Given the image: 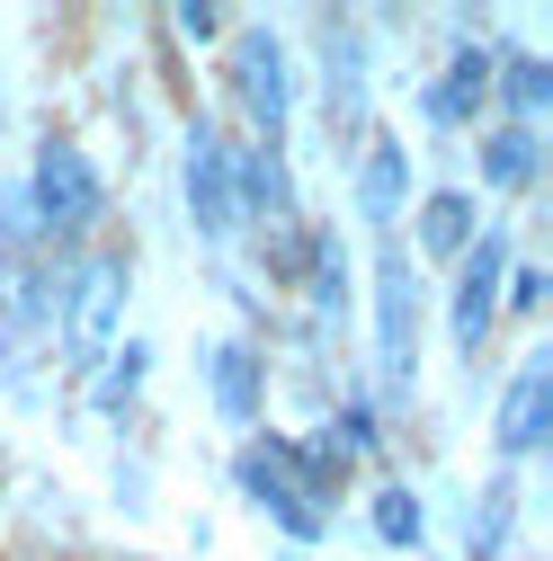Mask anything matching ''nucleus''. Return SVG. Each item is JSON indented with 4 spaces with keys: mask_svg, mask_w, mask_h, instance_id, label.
<instances>
[{
    "mask_svg": "<svg viewBox=\"0 0 553 561\" xmlns=\"http://www.w3.org/2000/svg\"><path fill=\"white\" fill-rule=\"evenodd\" d=\"M27 205H36V224H45V250L54 259H81L99 232H108V179L99 161L81 152V134L72 125H36V144H27Z\"/></svg>",
    "mask_w": 553,
    "mask_h": 561,
    "instance_id": "1",
    "label": "nucleus"
},
{
    "mask_svg": "<svg viewBox=\"0 0 553 561\" xmlns=\"http://www.w3.org/2000/svg\"><path fill=\"white\" fill-rule=\"evenodd\" d=\"M125 312H134V259L116 241H90L72 267H63V321H54V357H63L72 383L125 339Z\"/></svg>",
    "mask_w": 553,
    "mask_h": 561,
    "instance_id": "2",
    "label": "nucleus"
},
{
    "mask_svg": "<svg viewBox=\"0 0 553 561\" xmlns=\"http://www.w3.org/2000/svg\"><path fill=\"white\" fill-rule=\"evenodd\" d=\"M224 90H233V116H241V144L286 152V134H295V72H286L276 27H233V45H224Z\"/></svg>",
    "mask_w": 553,
    "mask_h": 561,
    "instance_id": "3",
    "label": "nucleus"
},
{
    "mask_svg": "<svg viewBox=\"0 0 553 561\" xmlns=\"http://www.w3.org/2000/svg\"><path fill=\"white\" fill-rule=\"evenodd\" d=\"M509 259H518V241H509V224H482V241L447 267L455 286H447V347L464 366H482V347L500 339V286H509Z\"/></svg>",
    "mask_w": 553,
    "mask_h": 561,
    "instance_id": "4",
    "label": "nucleus"
},
{
    "mask_svg": "<svg viewBox=\"0 0 553 561\" xmlns=\"http://www.w3.org/2000/svg\"><path fill=\"white\" fill-rule=\"evenodd\" d=\"M233 490H241V500H250L276 535H286L295 552H313V543L330 535V517H321L304 490H295V463H286V437H276V428L241 437V455H233Z\"/></svg>",
    "mask_w": 553,
    "mask_h": 561,
    "instance_id": "5",
    "label": "nucleus"
},
{
    "mask_svg": "<svg viewBox=\"0 0 553 561\" xmlns=\"http://www.w3.org/2000/svg\"><path fill=\"white\" fill-rule=\"evenodd\" d=\"M544 446H553V347H527L492 401V455H500V472H518Z\"/></svg>",
    "mask_w": 553,
    "mask_h": 561,
    "instance_id": "6",
    "label": "nucleus"
},
{
    "mask_svg": "<svg viewBox=\"0 0 553 561\" xmlns=\"http://www.w3.org/2000/svg\"><path fill=\"white\" fill-rule=\"evenodd\" d=\"M179 196H188V224L205 250H233L241 215H233V179H224V125L215 116H188V161H179Z\"/></svg>",
    "mask_w": 553,
    "mask_h": 561,
    "instance_id": "7",
    "label": "nucleus"
},
{
    "mask_svg": "<svg viewBox=\"0 0 553 561\" xmlns=\"http://www.w3.org/2000/svg\"><path fill=\"white\" fill-rule=\"evenodd\" d=\"M321 90H330V144L358 152L366 107H375V45L358 19H321Z\"/></svg>",
    "mask_w": 553,
    "mask_h": 561,
    "instance_id": "8",
    "label": "nucleus"
},
{
    "mask_svg": "<svg viewBox=\"0 0 553 561\" xmlns=\"http://www.w3.org/2000/svg\"><path fill=\"white\" fill-rule=\"evenodd\" d=\"M349 187H358V224H366L375 241H393L402 215H410V152H402V134H384V125L358 134V152H349Z\"/></svg>",
    "mask_w": 553,
    "mask_h": 561,
    "instance_id": "9",
    "label": "nucleus"
},
{
    "mask_svg": "<svg viewBox=\"0 0 553 561\" xmlns=\"http://www.w3.org/2000/svg\"><path fill=\"white\" fill-rule=\"evenodd\" d=\"M205 401H215V419L233 437H259V419H268V357H259V339L224 330L215 347H205Z\"/></svg>",
    "mask_w": 553,
    "mask_h": 561,
    "instance_id": "10",
    "label": "nucleus"
},
{
    "mask_svg": "<svg viewBox=\"0 0 553 561\" xmlns=\"http://www.w3.org/2000/svg\"><path fill=\"white\" fill-rule=\"evenodd\" d=\"M224 179H233V215H241V232H259V224H295L304 205H295V170H286V152H268V144H241V134H224Z\"/></svg>",
    "mask_w": 553,
    "mask_h": 561,
    "instance_id": "11",
    "label": "nucleus"
},
{
    "mask_svg": "<svg viewBox=\"0 0 553 561\" xmlns=\"http://www.w3.org/2000/svg\"><path fill=\"white\" fill-rule=\"evenodd\" d=\"M482 241V196L473 187H410V267H455L464 250Z\"/></svg>",
    "mask_w": 553,
    "mask_h": 561,
    "instance_id": "12",
    "label": "nucleus"
},
{
    "mask_svg": "<svg viewBox=\"0 0 553 561\" xmlns=\"http://www.w3.org/2000/svg\"><path fill=\"white\" fill-rule=\"evenodd\" d=\"M473 170H482L492 196H535V187H544V134L482 116V125H473ZM482 187H473V196H482Z\"/></svg>",
    "mask_w": 553,
    "mask_h": 561,
    "instance_id": "13",
    "label": "nucleus"
},
{
    "mask_svg": "<svg viewBox=\"0 0 553 561\" xmlns=\"http://www.w3.org/2000/svg\"><path fill=\"white\" fill-rule=\"evenodd\" d=\"M544 107H553V62L535 45H500V62H492V125L544 134Z\"/></svg>",
    "mask_w": 553,
    "mask_h": 561,
    "instance_id": "14",
    "label": "nucleus"
},
{
    "mask_svg": "<svg viewBox=\"0 0 553 561\" xmlns=\"http://www.w3.org/2000/svg\"><path fill=\"white\" fill-rule=\"evenodd\" d=\"M144 375H153V339H134V330H125L108 357L81 375V392H90V410L108 419V428H125V419H134V401H144Z\"/></svg>",
    "mask_w": 553,
    "mask_h": 561,
    "instance_id": "15",
    "label": "nucleus"
},
{
    "mask_svg": "<svg viewBox=\"0 0 553 561\" xmlns=\"http://www.w3.org/2000/svg\"><path fill=\"white\" fill-rule=\"evenodd\" d=\"M286 463H295V490H304L321 517L339 508V490H349V472H358V455L330 437V419H321V428H304V437H286Z\"/></svg>",
    "mask_w": 553,
    "mask_h": 561,
    "instance_id": "16",
    "label": "nucleus"
},
{
    "mask_svg": "<svg viewBox=\"0 0 553 561\" xmlns=\"http://www.w3.org/2000/svg\"><path fill=\"white\" fill-rule=\"evenodd\" d=\"M366 535H375V552H410L420 561L429 552V500L410 481H375L366 490Z\"/></svg>",
    "mask_w": 553,
    "mask_h": 561,
    "instance_id": "17",
    "label": "nucleus"
},
{
    "mask_svg": "<svg viewBox=\"0 0 553 561\" xmlns=\"http://www.w3.org/2000/svg\"><path fill=\"white\" fill-rule=\"evenodd\" d=\"M321 321H349V250H339V232L313 224V250H304V286H295Z\"/></svg>",
    "mask_w": 553,
    "mask_h": 561,
    "instance_id": "18",
    "label": "nucleus"
},
{
    "mask_svg": "<svg viewBox=\"0 0 553 561\" xmlns=\"http://www.w3.org/2000/svg\"><path fill=\"white\" fill-rule=\"evenodd\" d=\"M509 543H518V472H492V490L473 508V535H464V561H509Z\"/></svg>",
    "mask_w": 553,
    "mask_h": 561,
    "instance_id": "19",
    "label": "nucleus"
},
{
    "mask_svg": "<svg viewBox=\"0 0 553 561\" xmlns=\"http://www.w3.org/2000/svg\"><path fill=\"white\" fill-rule=\"evenodd\" d=\"M304 250H313V224L295 215V224H259V267H268V286H304Z\"/></svg>",
    "mask_w": 553,
    "mask_h": 561,
    "instance_id": "20",
    "label": "nucleus"
},
{
    "mask_svg": "<svg viewBox=\"0 0 553 561\" xmlns=\"http://www.w3.org/2000/svg\"><path fill=\"white\" fill-rule=\"evenodd\" d=\"M492 62H500V45H447V72H438V81L492 116Z\"/></svg>",
    "mask_w": 553,
    "mask_h": 561,
    "instance_id": "21",
    "label": "nucleus"
},
{
    "mask_svg": "<svg viewBox=\"0 0 553 561\" xmlns=\"http://www.w3.org/2000/svg\"><path fill=\"white\" fill-rule=\"evenodd\" d=\"M170 36L205 54V45H224V36H233V19L215 10V0H179V10H170Z\"/></svg>",
    "mask_w": 553,
    "mask_h": 561,
    "instance_id": "22",
    "label": "nucleus"
},
{
    "mask_svg": "<svg viewBox=\"0 0 553 561\" xmlns=\"http://www.w3.org/2000/svg\"><path fill=\"white\" fill-rule=\"evenodd\" d=\"M420 116H429V134H473V125H482V107H473V99H455L447 81H429V90H420Z\"/></svg>",
    "mask_w": 553,
    "mask_h": 561,
    "instance_id": "23",
    "label": "nucleus"
},
{
    "mask_svg": "<svg viewBox=\"0 0 553 561\" xmlns=\"http://www.w3.org/2000/svg\"><path fill=\"white\" fill-rule=\"evenodd\" d=\"M286 561H313V552H286Z\"/></svg>",
    "mask_w": 553,
    "mask_h": 561,
    "instance_id": "24",
    "label": "nucleus"
}]
</instances>
